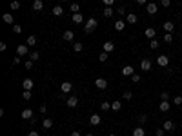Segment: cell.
<instances>
[{"mask_svg":"<svg viewBox=\"0 0 182 136\" xmlns=\"http://www.w3.org/2000/svg\"><path fill=\"white\" fill-rule=\"evenodd\" d=\"M146 11H147V15H155V13L158 11V5L155 4V2H149V4L146 5Z\"/></svg>","mask_w":182,"mask_h":136,"instance_id":"cell-3","label":"cell"},{"mask_svg":"<svg viewBox=\"0 0 182 136\" xmlns=\"http://www.w3.org/2000/svg\"><path fill=\"white\" fill-rule=\"evenodd\" d=\"M2 18H4V22H6V24H13V22H15V18H13L11 13H6ZM13 25H15V24H13Z\"/></svg>","mask_w":182,"mask_h":136,"instance_id":"cell-20","label":"cell"},{"mask_svg":"<svg viewBox=\"0 0 182 136\" xmlns=\"http://www.w3.org/2000/svg\"><path fill=\"white\" fill-rule=\"evenodd\" d=\"M111 109H113V111H120V109H122V102H113Z\"/></svg>","mask_w":182,"mask_h":136,"instance_id":"cell-28","label":"cell"},{"mask_svg":"<svg viewBox=\"0 0 182 136\" xmlns=\"http://www.w3.org/2000/svg\"><path fill=\"white\" fill-rule=\"evenodd\" d=\"M29 136H38V131H31V133H29Z\"/></svg>","mask_w":182,"mask_h":136,"instance_id":"cell-52","label":"cell"},{"mask_svg":"<svg viewBox=\"0 0 182 136\" xmlns=\"http://www.w3.org/2000/svg\"><path fill=\"white\" fill-rule=\"evenodd\" d=\"M122 96H124V100H131V98H133V93H131V91H126Z\"/></svg>","mask_w":182,"mask_h":136,"instance_id":"cell-39","label":"cell"},{"mask_svg":"<svg viewBox=\"0 0 182 136\" xmlns=\"http://www.w3.org/2000/svg\"><path fill=\"white\" fill-rule=\"evenodd\" d=\"M170 107H171V104H170V102H160V105H158V109H160L162 113L170 111Z\"/></svg>","mask_w":182,"mask_h":136,"instance_id":"cell-17","label":"cell"},{"mask_svg":"<svg viewBox=\"0 0 182 136\" xmlns=\"http://www.w3.org/2000/svg\"><path fill=\"white\" fill-rule=\"evenodd\" d=\"M131 80L135 82V84H138V82H140V74H133V76H131Z\"/></svg>","mask_w":182,"mask_h":136,"instance_id":"cell-42","label":"cell"},{"mask_svg":"<svg viewBox=\"0 0 182 136\" xmlns=\"http://www.w3.org/2000/svg\"><path fill=\"white\" fill-rule=\"evenodd\" d=\"M133 136H146V131L142 127H137V129H133Z\"/></svg>","mask_w":182,"mask_h":136,"instance_id":"cell-23","label":"cell"},{"mask_svg":"<svg viewBox=\"0 0 182 136\" xmlns=\"http://www.w3.org/2000/svg\"><path fill=\"white\" fill-rule=\"evenodd\" d=\"M173 104L175 105H182V96H175L173 98Z\"/></svg>","mask_w":182,"mask_h":136,"instance_id":"cell-41","label":"cell"},{"mask_svg":"<svg viewBox=\"0 0 182 136\" xmlns=\"http://www.w3.org/2000/svg\"><path fill=\"white\" fill-rule=\"evenodd\" d=\"M160 100H162V102H167V100H170V94H167L166 91H164V93H160Z\"/></svg>","mask_w":182,"mask_h":136,"instance_id":"cell-38","label":"cell"},{"mask_svg":"<svg viewBox=\"0 0 182 136\" xmlns=\"http://www.w3.org/2000/svg\"><path fill=\"white\" fill-rule=\"evenodd\" d=\"M62 13H64V9L60 8V5H55V8H53V15L55 16H62Z\"/></svg>","mask_w":182,"mask_h":136,"instance_id":"cell-25","label":"cell"},{"mask_svg":"<svg viewBox=\"0 0 182 136\" xmlns=\"http://www.w3.org/2000/svg\"><path fill=\"white\" fill-rule=\"evenodd\" d=\"M158 45H160V44H158V40H157V38H155V40H151V42H149V47H151V49H157Z\"/></svg>","mask_w":182,"mask_h":136,"instance_id":"cell-34","label":"cell"},{"mask_svg":"<svg viewBox=\"0 0 182 136\" xmlns=\"http://www.w3.org/2000/svg\"><path fill=\"white\" fill-rule=\"evenodd\" d=\"M73 49H75L77 53L84 51V44H82V42H73Z\"/></svg>","mask_w":182,"mask_h":136,"instance_id":"cell-22","label":"cell"},{"mask_svg":"<svg viewBox=\"0 0 182 136\" xmlns=\"http://www.w3.org/2000/svg\"><path fill=\"white\" fill-rule=\"evenodd\" d=\"M22 98L24 100H31V91H24L22 93Z\"/></svg>","mask_w":182,"mask_h":136,"instance_id":"cell-40","label":"cell"},{"mask_svg":"<svg viewBox=\"0 0 182 136\" xmlns=\"http://www.w3.org/2000/svg\"><path fill=\"white\" fill-rule=\"evenodd\" d=\"M115 51V44L113 42H106L104 44V53H113Z\"/></svg>","mask_w":182,"mask_h":136,"instance_id":"cell-16","label":"cell"},{"mask_svg":"<svg viewBox=\"0 0 182 136\" xmlns=\"http://www.w3.org/2000/svg\"><path fill=\"white\" fill-rule=\"evenodd\" d=\"M137 4H138V5H147L146 0H137Z\"/></svg>","mask_w":182,"mask_h":136,"instance_id":"cell-48","label":"cell"},{"mask_svg":"<svg viewBox=\"0 0 182 136\" xmlns=\"http://www.w3.org/2000/svg\"><path fill=\"white\" fill-rule=\"evenodd\" d=\"M78 9H80V5H78V4H69V11H73L75 15L78 13Z\"/></svg>","mask_w":182,"mask_h":136,"instance_id":"cell-33","label":"cell"},{"mask_svg":"<svg viewBox=\"0 0 182 136\" xmlns=\"http://www.w3.org/2000/svg\"><path fill=\"white\" fill-rule=\"evenodd\" d=\"M13 31L17 33V35H20V33H22V25H18V24H15L13 25Z\"/></svg>","mask_w":182,"mask_h":136,"instance_id":"cell-36","label":"cell"},{"mask_svg":"<svg viewBox=\"0 0 182 136\" xmlns=\"http://www.w3.org/2000/svg\"><path fill=\"white\" fill-rule=\"evenodd\" d=\"M140 69L142 71H149L151 69V60L149 58H142L140 60Z\"/></svg>","mask_w":182,"mask_h":136,"instance_id":"cell-2","label":"cell"},{"mask_svg":"<svg viewBox=\"0 0 182 136\" xmlns=\"http://www.w3.org/2000/svg\"><path fill=\"white\" fill-rule=\"evenodd\" d=\"M162 129H164V131H170V133H173V131H175V124H173L171 120H166Z\"/></svg>","mask_w":182,"mask_h":136,"instance_id":"cell-13","label":"cell"},{"mask_svg":"<svg viewBox=\"0 0 182 136\" xmlns=\"http://www.w3.org/2000/svg\"><path fill=\"white\" fill-rule=\"evenodd\" d=\"M17 54L18 56H26V54H28V44H20L17 47Z\"/></svg>","mask_w":182,"mask_h":136,"instance_id":"cell-4","label":"cell"},{"mask_svg":"<svg viewBox=\"0 0 182 136\" xmlns=\"http://www.w3.org/2000/svg\"><path fill=\"white\" fill-rule=\"evenodd\" d=\"M42 125H44V129H51V127H53V120H51V118H46Z\"/></svg>","mask_w":182,"mask_h":136,"instance_id":"cell-29","label":"cell"},{"mask_svg":"<svg viewBox=\"0 0 182 136\" xmlns=\"http://www.w3.org/2000/svg\"><path fill=\"white\" fill-rule=\"evenodd\" d=\"M157 64H158L160 67H166L167 64H170V58H167V56H166V54H160V56L157 58Z\"/></svg>","mask_w":182,"mask_h":136,"instance_id":"cell-5","label":"cell"},{"mask_svg":"<svg viewBox=\"0 0 182 136\" xmlns=\"http://www.w3.org/2000/svg\"><path fill=\"white\" fill-rule=\"evenodd\" d=\"M95 85L98 87V89H106V87H107V80L106 78H97L95 80Z\"/></svg>","mask_w":182,"mask_h":136,"instance_id":"cell-9","label":"cell"},{"mask_svg":"<svg viewBox=\"0 0 182 136\" xmlns=\"http://www.w3.org/2000/svg\"><path fill=\"white\" fill-rule=\"evenodd\" d=\"M20 58H22V56H17L15 60H13V65H17V64H20Z\"/></svg>","mask_w":182,"mask_h":136,"instance_id":"cell-49","label":"cell"},{"mask_svg":"<svg viewBox=\"0 0 182 136\" xmlns=\"http://www.w3.org/2000/svg\"><path fill=\"white\" fill-rule=\"evenodd\" d=\"M26 44H28V47H29V45H31V47H35V45H37V36H35V35H31V36L28 38V42H26Z\"/></svg>","mask_w":182,"mask_h":136,"instance_id":"cell-24","label":"cell"},{"mask_svg":"<svg viewBox=\"0 0 182 136\" xmlns=\"http://www.w3.org/2000/svg\"><path fill=\"white\" fill-rule=\"evenodd\" d=\"M46 111H48V107H46V105H40V113H42V114H44Z\"/></svg>","mask_w":182,"mask_h":136,"instance_id":"cell-50","label":"cell"},{"mask_svg":"<svg viewBox=\"0 0 182 136\" xmlns=\"http://www.w3.org/2000/svg\"><path fill=\"white\" fill-rule=\"evenodd\" d=\"M98 60H100V62H107V53H100L98 54Z\"/></svg>","mask_w":182,"mask_h":136,"instance_id":"cell-37","label":"cell"},{"mask_svg":"<svg viewBox=\"0 0 182 136\" xmlns=\"http://www.w3.org/2000/svg\"><path fill=\"white\" fill-rule=\"evenodd\" d=\"M97 25H98V22H97V20H95V18H89V20L86 22L84 31H86V33H93V31L97 29Z\"/></svg>","mask_w":182,"mask_h":136,"instance_id":"cell-1","label":"cell"},{"mask_svg":"<svg viewBox=\"0 0 182 136\" xmlns=\"http://www.w3.org/2000/svg\"><path fill=\"white\" fill-rule=\"evenodd\" d=\"M42 8H44L42 0H35V2H33V9H35V11H42Z\"/></svg>","mask_w":182,"mask_h":136,"instance_id":"cell-18","label":"cell"},{"mask_svg":"<svg viewBox=\"0 0 182 136\" xmlns=\"http://www.w3.org/2000/svg\"><path fill=\"white\" fill-rule=\"evenodd\" d=\"M102 15H104L106 18H111V16H113V9H111V8H106V9H104V13H102Z\"/></svg>","mask_w":182,"mask_h":136,"instance_id":"cell-31","label":"cell"},{"mask_svg":"<svg viewBox=\"0 0 182 136\" xmlns=\"http://www.w3.org/2000/svg\"><path fill=\"white\" fill-rule=\"evenodd\" d=\"M18 8H20V4L17 2V0H15V2H11V9H13V11H15V9H18Z\"/></svg>","mask_w":182,"mask_h":136,"instance_id":"cell-43","label":"cell"},{"mask_svg":"<svg viewBox=\"0 0 182 136\" xmlns=\"http://www.w3.org/2000/svg\"><path fill=\"white\" fill-rule=\"evenodd\" d=\"M31 67H33V62H31V60H28V62H26V69H31Z\"/></svg>","mask_w":182,"mask_h":136,"instance_id":"cell-46","label":"cell"},{"mask_svg":"<svg viewBox=\"0 0 182 136\" xmlns=\"http://www.w3.org/2000/svg\"><path fill=\"white\" fill-rule=\"evenodd\" d=\"M144 35H146L147 38H151V40H155V36H157V29H155V27H147V29L144 31Z\"/></svg>","mask_w":182,"mask_h":136,"instance_id":"cell-6","label":"cell"},{"mask_svg":"<svg viewBox=\"0 0 182 136\" xmlns=\"http://www.w3.org/2000/svg\"><path fill=\"white\" fill-rule=\"evenodd\" d=\"M107 136H115V134H107Z\"/></svg>","mask_w":182,"mask_h":136,"instance_id":"cell-54","label":"cell"},{"mask_svg":"<svg viewBox=\"0 0 182 136\" xmlns=\"http://www.w3.org/2000/svg\"><path fill=\"white\" fill-rule=\"evenodd\" d=\"M73 38H75V33L67 29V31L64 33V40H67V42H73Z\"/></svg>","mask_w":182,"mask_h":136,"instance_id":"cell-19","label":"cell"},{"mask_svg":"<svg viewBox=\"0 0 182 136\" xmlns=\"http://www.w3.org/2000/svg\"><path fill=\"white\" fill-rule=\"evenodd\" d=\"M124 27H126V22H124V20H117V22H115V29H117V31H124Z\"/></svg>","mask_w":182,"mask_h":136,"instance_id":"cell-21","label":"cell"},{"mask_svg":"<svg viewBox=\"0 0 182 136\" xmlns=\"http://www.w3.org/2000/svg\"><path fill=\"white\" fill-rule=\"evenodd\" d=\"M71 136H82V134H80L78 131H73V133H71Z\"/></svg>","mask_w":182,"mask_h":136,"instance_id":"cell-51","label":"cell"},{"mask_svg":"<svg viewBox=\"0 0 182 136\" xmlns=\"http://www.w3.org/2000/svg\"><path fill=\"white\" fill-rule=\"evenodd\" d=\"M20 116H22L24 120H31V116H33V111H31V109H24V111L20 113Z\"/></svg>","mask_w":182,"mask_h":136,"instance_id":"cell-15","label":"cell"},{"mask_svg":"<svg viewBox=\"0 0 182 136\" xmlns=\"http://www.w3.org/2000/svg\"><path fill=\"white\" fill-rule=\"evenodd\" d=\"M22 87H24V91H31V89H33V80H31V78H24Z\"/></svg>","mask_w":182,"mask_h":136,"instance_id":"cell-8","label":"cell"},{"mask_svg":"<svg viewBox=\"0 0 182 136\" xmlns=\"http://www.w3.org/2000/svg\"><path fill=\"white\" fill-rule=\"evenodd\" d=\"M71 89H73V84H71V82H64V84L60 85V93H64V94L69 93Z\"/></svg>","mask_w":182,"mask_h":136,"instance_id":"cell-7","label":"cell"},{"mask_svg":"<svg viewBox=\"0 0 182 136\" xmlns=\"http://www.w3.org/2000/svg\"><path fill=\"white\" fill-rule=\"evenodd\" d=\"M66 104H67V107H77L78 105V98L77 96H69L66 100Z\"/></svg>","mask_w":182,"mask_h":136,"instance_id":"cell-10","label":"cell"},{"mask_svg":"<svg viewBox=\"0 0 182 136\" xmlns=\"http://www.w3.org/2000/svg\"><path fill=\"white\" fill-rule=\"evenodd\" d=\"M170 4H171L170 0H162V5H164V8H170Z\"/></svg>","mask_w":182,"mask_h":136,"instance_id":"cell-47","label":"cell"},{"mask_svg":"<svg viewBox=\"0 0 182 136\" xmlns=\"http://www.w3.org/2000/svg\"><path fill=\"white\" fill-rule=\"evenodd\" d=\"M100 109H102V111H109L111 104H109V102H102V104H100Z\"/></svg>","mask_w":182,"mask_h":136,"instance_id":"cell-32","label":"cell"},{"mask_svg":"<svg viewBox=\"0 0 182 136\" xmlns=\"http://www.w3.org/2000/svg\"><path fill=\"white\" fill-rule=\"evenodd\" d=\"M173 29H175V24H173V22H170V20H167V22H164V31L167 33V35H171Z\"/></svg>","mask_w":182,"mask_h":136,"instance_id":"cell-11","label":"cell"},{"mask_svg":"<svg viewBox=\"0 0 182 136\" xmlns=\"http://www.w3.org/2000/svg\"><path fill=\"white\" fill-rule=\"evenodd\" d=\"M137 15H133V13H129V15H127V24H137Z\"/></svg>","mask_w":182,"mask_h":136,"instance_id":"cell-27","label":"cell"},{"mask_svg":"<svg viewBox=\"0 0 182 136\" xmlns=\"http://www.w3.org/2000/svg\"><path fill=\"white\" fill-rule=\"evenodd\" d=\"M155 134H157V136H164L166 131H164V129H157V131H155Z\"/></svg>","mask_w":182,"mask_h":136,"instance_id":"cell-44","label":"cell"},{"mask_svg":"<svg viewBox=\"0 0 182 136\" xmlns=\"http://www.w3.org/2000/svg\"><path fill=\"white\" fill-rule=\"evenodd\" d=\"M146 120H147L146 114H140V116H137V122H138V124H146Z\"/></svg>","mask_w":182,"mask_h":136,"instance_id":"cell-35","label":"cell"},{"mask_svg":"<svg viewBox=\"0 0 182 136\" xmlns=\"http://www.w3.org/2000/svg\"><path fill=\"white\" fill-rule=\"evenodd\" d=\"M100 122H102V118H100L98 114H91V116H89V124L91 125H98Z\"/></svg>","mask_w":182,"mask_h":136,"instance_id":"cell-14","label":"cell"},{"mask_svg":"<svg viewBox=\"0 0 182 136\" xmlns=\"http://www.w3.org/2000/svg\"><path fill=\"white\" fill-rule=\"evenodd\" d=\"M86 136H93V134H91V133H89V134H86Z\"/></svg>","mask_w":182,"mask_h":136,"instance_id":"cell-53","label":"cell"},{"mask_svg":"<svg viewBox=\"0 0 182 136\" xmlns=\"http://www.w3.org/2000/svg\"><path fill=\"white\" fill-rule=\"evenodd\" d=\"M171 40H173V36H171V35H167V33H166V36H164V42H167V44H170Z\"/></svg>","mask_w":182,"mask_h":136,"instance_id":"cell-45","label":"cell"},{"mask_svg":"<svg viewBox=\"0 0 182 136\" xmlns=\"http://www.w3.org/2000/svg\"><path fill=\"white\" fill-rule=\"evenodd\" d=\"M29 60H31V62H37V60H40V54H38L37 51H33V53L29 54Z\"/></svg>","mask_w":182,"mask_h":136,"instance_id":"cell-30","label":"cell"},{"mask_svg":"<svg viewBox=\"0 0 182 136\" xmlns=\"http://www.w3.org/2000/svg\"><path fill=\"white\" fill-rule=\"evenodd\" d=\"M73 22H75V24H82L84 22V16L80 15V13H77V15H73Z\"/></svg>","mask_w":182,"mask_h":136,"instance_id":"cell-26","label":"cell"},{"mask_svg":"<svg viewBox=\"0 0 182 136\" xmlns=\"http://www.w3.org/2000/svg\"><path fill=\"white\" fill-rule=\"evenodd\" d=\"M122 74H124V76H133V74H135L133 67H131V65H124V67H122Z\"/></svg>","mask_w":182,"mask_h":136,"instance_id":"cell-12","label":"cell"}]
</instances>
